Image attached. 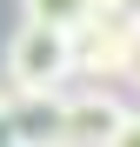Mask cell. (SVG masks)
<instances>
[{
	"label": "cell",
	"instance_id": "obj_8",
	"mask_svg": "<svg viewBox=\"0 0 140 147\" xmlns=\"http://www.w3.org/2000/svg\"><path fill=\"white\" fill-rule=\"evenodd\" d=\"M127 80H133V94H140V60H133V74H127Z\"/></svg>",
	"mask_w": 140,
	"mask_h": 147
},
{
	"label": "cell",
	"instance_id": "obj_1",
	"mask_svg": "<svg viewBox=\"0 0 140 147\" xmlns=\"http://www.w3.org/2000/svg\"><path fill=\"white\" fill-rule=\"evenodd\" d=\"M74 74V47L54 27H27L20 20L7 40V94H60V80Z\"/></svg>",
	"mask_w": 140,
	"mask_h": 147
},
{
	"label": "cell",
	"instance_id": "obj_7",
	"mask_svg": "<svg viewBox=\"0 0 140 147\" xmlns=\"http://www.w3.org/2000/svg\"><path fill=\"white\" fill-rule=\"evenodd\" d=\"M107 147H140V107H127L120 114V127H113V140Z\"/></svg>",
	"mask_w": 140,
	"mask_h": 147
},
{
	"label": "cell",
	"instance_id": "obj_5",
	"mask_svg": "<svg viewBox=\"0 0 140 147\" xmlns=\"http://www.w3.org/2000/svg\"><path fill=\"white\" fill-rule=\"evenodd\" d=\"M20 20L27 27H54V34H74L93 20V0H20Z\"/></svg>",
	"mask_w": 140,
	"mask_h": 147
},
{
	"label": "cell",
	"instance_id": "obj_2",
	"mask_svg": "<svg viewBox=\"0 0 140 147\" xmlns=\"http://www.w3.org/2000/svg\"><path fill=\"white\" fill-rule=\"evenodd\" d=\"M67 47H74V74L93 87H107V80H127L133 60H140V34L127 27H113V20H87V27L67 34Z\"/></svg>",
	"mask_w": 140,
	"mask_h": 147
},
{
	"label": "cell",
	"instance_id": "obj_6",
	"mask_svg": "<svg viewBox=\"0 0 140 147\" xmlns=\"http://www.w3.org/2000/svg\"><path fill=\"white\" fill-rule=\"evenodd\" d=\"M93 20H113V27L140 34V0H93Z\"/></svg>",
	"mask_w": 140,
	"mask_h": 147
},
{
	"label": "cell",
	"instance_id": "obj_4",
	"mask_svg": "<svg viewBox=\"0 0 140 147\" xmlns=\"http://www.w3.org/2000/svg\"><path fill=\"white\" fill-rule=\"evenodd\" d=\"M0 127L20 147H54V134H60V94H7Z\"/></svg>",
	"mask_w": 140,
	"mask_h": 147
},
{
	"label": "cell",
	"instance_id": "obj_3",
	"mask_svg": "<svg viewBox=\"0 0 140 147\" xmlns=\"http://www.w3.org/2000/svg\"><path fill=\"white\" fill-rule=\"evenodd\" d=\"M120 114H127V100L113 87H87V94H74V100H60L54 147H107L113 127H120Z\"/></svg>",
	"mask_w": 140,
	"mask_h": 147
},
{
	"label": "cell",
	"instance_id": "obj_9",
	"mask_svg": "<svg viewBox=\"0 0 140 147\" xmlns=\"http://www.w3.org/2000/svg\"><path fill=\"white\" fill-rule=\"evenodd\" d=\"M0 114H7V87H0Z\"/></svg>",
	"mask_w": 140,
	"mask_h": 147
}]
</instances>
